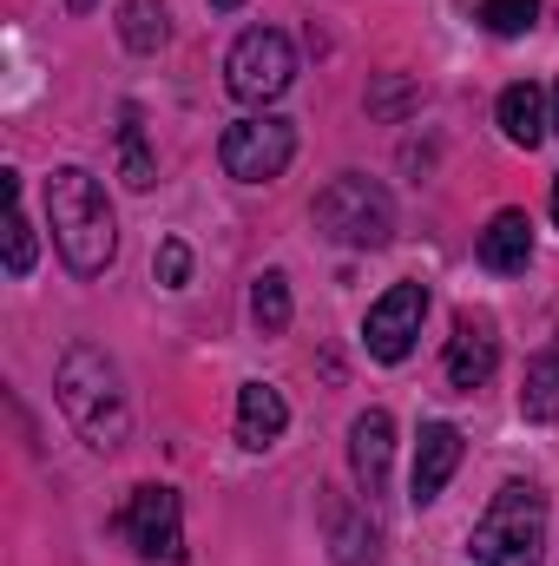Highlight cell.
Listing matches in <instances>:
<instances>
[{"label": "cell", "instance_id": "cell-1", "mask_svg": "<svg viewBox=\"0 0 559 566\" xmlns=\"http://www.w3.org/2000/svg\"><path fill=\"white\" fill-rule=\"evenodd\" d=\"M46 218H53V244L66 258L73 277H106L113 258H119V224H113V205H106V185L80 165L53 171L46 178Z\"/></svg>", "mask_w": 559, "mask_h": 566}, {"label": "cell", "instance_id": "cell-2", "mask_svg": "<svg viewBox=\"0 0 559 566\" xmlns=\"http://www.w3.org/2000/svg\"><path fill=\"white\" fill-rule=\"evenodd\" d=\"M53 389H60L66 422L80 428L93 448H119V441H126V428H133V402H126V376H119V363H113L106 349L73 343V349L60 356Z\"/></svg>", "mask_w": 559, "mask_h": 566}, {"label": "cell", "instance_id": "cell-3", "mask_svg": "<svg viewBox=\"0 0 559 566\" xmlns=\"http://www.w3.org/2000/svg\"><path fill=\"white\" fill-rule=\"evenodd\" d=\"M474 560L481 566H540L547 554V494L527 488V481H507L487 514L474 521Z\"/></svg>", "mask_w": 559, "mask_h": 566}, {"label": "cell", "instance_id": "cell-4", "mask_svg": "<svg viewBox=\"0 0 559 566\" xmlns=\"http://www.w3.org/2000/svg\"><path fill=\"white\" fill-rule=\"evenodd\" d=\"M316 224L336 238V244H356V251H382L389 238H395V205H389V191L376 185V178H336V185H323V198H316Z\"/></svg>", "mask_w": 559, "mask_h": 566}, {"label": "cell", "instance_id": "cell-5", "mask_svg": "<svg viewBox=\"0 0 559 566\" xmlns=\"http://www.w3.org/2000/svg\"><path fill=\"white\" fill-rule=\"evenodd\" d=\"M218 158H224V171L238 185H271V178H283V165L296 158V126L289 119H271V113H251V119L224 126Z\"/></svg>", "mask_w": 559, "mask_h": 566}, {"label": "cell", "instance_id": "cell-6", "mask_svg": "<svg viewBox=\"0 0 559 566\" xmlns=\"http://www.w3.org/2000/svg\"><path fill=\"white\" fill-rule=\"evenodd\" d=\"M224 80H231V93H238V99L264 106V99L289 93V80H296V46L283 40L277 27H251V33L231 46V60H224Z\"/></svg>", "mask_w": 559, "mask_h": 566}, {"label": "cell", "instance_id": "cell-7", "mask_svg": "<svg viewBox=\"0 0 559 566\" xmlns=\"http://www.w3.org/2000/svg\"><path fill=\"white\" fill-rule=\"evenodd\" d=\"M421 316H428V290H421V283L382 290V296L369 303V323H362L369 356H376V363H402V356L415 349V336H421Z\"/></svg>", "mask_w": 559, "mask_h": 566}, {"label": "cell", "instance_id": "cell-8", "mask_svg": "<svg viewBox=\"0 0 559 566\" xmlns=\"http://www.w3.org/2000/svg\"><path fill=\"white\" fill-rule=\"evenodd\" d=\"M119 527H126V541L145 560H184V521H178V494L171 488H139Z\"/></svg>", "mask_w": 559, "mask_h": 566}, {"label": "cell", "instance_id": "cell-9", "mask_svg": "<svg viewBox=\"0 0 559 566\" xmlns=\"http://www.w3.org/2000/svg\"><path fill=\"white\" fill-rule=\"evenodd\" d=\"M500 363V336H494V316H474L461 310L454 316V336H447V382L454 389H481Z\"/></svg>", "mask_w": 559, "mask_h": 566}, {"label": "cell", "instance_id": "cell-10", "mask_svg": "<svg viewBox=\"0 0 559 566\" xmlns=\"http://www.w3.org/2000/svg\"><path fill=\"white\" fill-rule=\"evenodd\" d=\"M389 454H395V422L389 409H362L349 428V468H356V488L376 501L389 488Z\"/></svg>", "mask_w": 559, "mask_h": 566}, {"label": "cell", "instance_id": "cell-11", "mask_svg": "<svg viewBox=\"0 0 559 566\" xmlns=\"http://www.w3.org/2000/svg\"><path fill=\"white\" fill-rule=\"evenodd\" d=\"M454 468H461V428L454 422H428L415 441V474H409V488H415V507H428L447 481H454Z\"/></svg>", "mask_w": 559, "mask_h": 566}, {"label": "cell", "instance_id": "cell-12", "mask_svg": "<svg viewBox=\"0 0 559 566\" xmlns=\"http://www.w3.org/2000/svg\"><path fill=\"white\" fill-rule=\"evenodd\" d=\"M481 264L500 271V277L527 271L534 264V218L527 211H494V224L481 231Z\"/></svg>", "mask_w": 559, "mask_h": 566}, {"label": "cell", "instance_id": "cell-13", "mask_svg": "<svg viewBox=\"0 0 559 566\" xmlns=\"http://www.w3.org/2000/svg\"><path fill=\"white\" fill-rule=\"evenodd\" d=\"M283 428H289V402H283L271 382H244L238 389V441L244 448H271Z\"/></svg>", "mask_w": 559, "mask_h": 566}, {"label": "cell", "instance_id": "cell-14", "mask_svg": "<svg viewBox=\"0 0 559 566\" xmlns=\"http://www.w3.org/2000/svg\"><path fill=\"white\" fill-rule=\"evenodd\" d=\"M500 133L514 145H527V151L547 139V93H540L534 80H520V86L500 93Z\"/></svg>", "mask_w": 559, "mask_h": 566}, {"label": "cell", "instance_id": "cell-15", "mask_svg": "<svg viewBox=\"0 0 559 566\" xmlns=\"http://www.w3.org/2000/svg\"><path fill=\"white\" fill-rule=\"evenodd\" d=\"M520 409H527V422H559V349H540V356L527 363Z\"/></svg>", "mask_w": 559, "mask_h": 566}, {"label": "cell", "instance_id": "cell-16", "mask_svg": "<svg viewBox=\"0 0 559 566\" xmlns=\"http://www.w3.org/2000/svg\"><path fill=\"white\" fill-rule=\"evenodd\" d=\"M119 33H126L133 53H158V46L171 40V13H165V0H126Z\"/></svg>", "mask_w": 559, "mask_h": 566}, {"label": "cell", "instance_id": "cell-17", "mask_svg": "<svg viewBox=\"0 0 559 566\" xmlns=\"http://www.w3.org/2000/svg\"><path fill=\"white\" fill-rule=\"evenodd\" d=\"M119 171H126V185H133V191H151V178H158V165H151V151H145L139 106H126V113H119Z\"/></svg>", "mask_w": 559, "mask_h": 566}, {"label": "cell", "instance_id": "cell-18", "mask_svg": "<svg viewBox=\"0 0 559 566\" xmlns=\"http://www.w3.org/2000/svg\"><path fill=\"white\" fill-rule=\"evenodd\" d=\"M27 271H33V224H27L20 185H13V171H7V277H27Z\"/></svg>", "mask_w": 559, "mask_h": 566}, {"label": "cell", "instance_id": "cell-19", "mask_svg": "<svg viewBox=\"0 0 559 566\" xmlns=\"http://www.w3.org/2000/svg\"><path fill=\"white\" fill-rule=\"evenodd\" d=\"M329 521H336V560H342V566H362V560H376V527H369V514H349V507H329Z\"/></svg>", "mask_w": 559, "mask_h": 566}, {"label": "cell", "instance_id": "cell-20", "mask_svg": "<svg viewBox=\"0 0 559 566\" xmlns=\"http://www.w3.org/2000/svg\"><path fill=\"white\" fill-rule=\"evenodd\" d=\"M251 316H257V329H271V336L289 323V277H283V271H264V277H257V290H251Z\"/></svg>", "mask_w": 559, "mask_h": 566}, {"label": "cell", "instance_id": "cell-21", "mask_svg": "<svg viewBox=\"0 0 559 566\" xmlns=\"http://www.w3.org/2000/svg\"><path fill=\"white\" fill-rule=\"evenodd\" d=\"M534 20H540V0H481V27H487V33H500V40L527 33Z\"/></svg>", "mask_w": 559, "mask_h": 566}, {"label": "cell", "instance_id": "cell-22", "mask_svg": "<svg viewBox=\"0 0 559 566\" xmlns=\"http://www.w3.org/2000/svg\"><path fill=\"white\" fill-rule=\"evenodd\" d=\"M151 271H158V283H165V290H178V283L191 277V251H184V238H165Z\"/></svg>", "mask_w": 559, "mask_h": 566}, {"label": "cell", "instance_id": "cell-23", "mask_svg": "<svg viewBox=\"0 0 559 566\" xmlns=\"http://www.w3.org/2000/svg\"><path fill=\"white\" fill-rule=\"evenodd\" d=\"M211 7H218V13H231V7H244V0H211Z\"/></svg>", "mask_w": 559, "mask_h": 566}, {"label": "cell", "instance_id": "cell-24", "mask_svg": "<svg viewBox=\"0 0 559 566\" xmlns=\"http://www.w3.org/2000/svg\"><path fill=\"white\" fill-rule=\"evenodd\" d=\"M66 7H80V13H86V7H99V0H66Z\"/></svg>", "mask_w": 559, "mask_h": 566}, {"label": "cell", "instance_id": "cell-25", "mask_svg": "<svg viewBox=\"0 0 559 566\" xmlns=\"http://www.w3.org/2000/svg\"><path fill=\"white\" fill-rule=\"evenodd\" d=\"M553 126H559V86H553Z\"/></svg>", "mask_w": 559, "mask_h": 566}, {"label": "cell", "instance_id": "cell-26", "mask_svg": "<svg viewBox=\"0 0 559 566\" xmlns=\"http://www.w3.org/2000/svg\"><path fill=\"white\" fill-rule=\"evenodd\" d=\"M553 218H559V178H553Z\"/></svg>", "mask_w": 559, "mask_h": 566}]
</instances>
